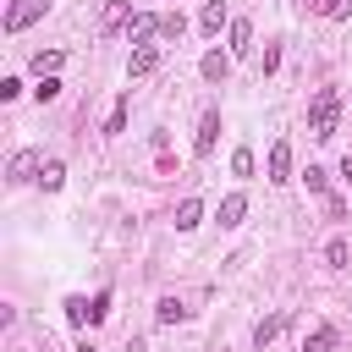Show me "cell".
Here are the masks:
<instances>
[{
  "label": "cell",
  "instance_id": "cell-25",
  "mask_svg": "<svg viewBox=\"0 0 352 352\" xmlns=\"http://www.w3.org/2000/svg\"><path fill=\"white\" fill-rule=\"evenodd\" d=\"M182 28H187V22H182V11H170V16H165V28H160V33H165V38H182Z\"/></svg>",
  "mask_w": 352,
  "mask_h": 352
},
{
  "label": "cell",
  "instance_id": "cell-28",
  "mask_svg": "<svg viewBox=\"0 0 352 352\" xmlns=\"http://www.w3.org/2000/svg\"><path fill=\"white\" fill-rule=\"evenodd\" d=\"M77 352H94V346H77Z\"/></svg>",
  "mask_w": 352,
  "mask_h": 352
},
{
  "label": "cell",
  "instance_id": "cell-1",
  "mask_svg": "<svg viewBox=\"0 0 352 352\" xmlns=\"http://www.w3.org/2000/svg\"><path fill=\"white\" fill-rule=\"evenodd\" d=\"M336 116H341V94L336 88H319L314 104H308V138H330L336 132Z\"/></svg>",
  "mask_w": 352,
  "mask_h": 352
},
{
  "label": "cell",
  "instance_id": "cell-5",
  "mask_svg": "<svg viewBox=\"0 0 352 352\" xmlns=\"http://www.w3.org/2000/svg\"><path fill=\"white\" fill-rule=\"evenodd\" d=\"M198 72H204V82H226V72H231V50H204Z\"/></svg>",
  "mask_w": 352,
  "mask_h": 352
},
{
  "label": "cell",
  "instance_id": "cell-11",
  "mask_svg": "<svg viewBox=\"0 0 352 352\" xmlns=\"http://www.w3.org/2000/svg\"><path fill=\"white\" fill-rule=\"evenodd\" d=\"M198 28H204V38H214L220 28H231V16H226V6H220V0H209V6H204V16H198Z\"/></svg>",
  "mask_w": 352,
  "mask_h": 352
},
{
  "label": "cell",
  "instance_id": "cell-12",
  "mask_svg": "<svg viewBox=\"0 0 352 352\" xmlns=\"http://www.w3.org/2000/svg\"><path fill=\"white\" fill-rule=\"evenodd\" d=\"M160 66V50L154 44H143V50H132V60H126V77H148Z\"/></svg>",
  "mask_w": 352,
  "mask_h": 352
},
{
  "label": "cell",
  "instance_id": "cell-16",
  "mask_svg": "<svg viewBox=\"0 0 352 352\" xmlns=\"http://www.w3.org/2000/svg\"><path fill=\"white\" fill-rule=\"evenodd\" d=\"M346 258H352L346 236H330V242H324V264H330V270H346Z\"/></svg>",
  "mask_w": 352,
  "mask_h": 352
},
{
  "label": "cell",
  "instance_id": "cell-2",
  "mask_svg": "<svg viewBox=\"0 0 352 352\" xmlns=\"http://www.w3.org/2000/svg\"><path fill=\"white\" fill-rule=\"evenodd\" d=\"M38 170H44V160H38L33 148H16V154H11V165H6V182H11V187L38 182Z\"/></svg>",
  "mask_w": 352,
  "mask_h": 352
},
{
  "label": "cell",
  "instance_id": "cell-7",
  "mask_svg": "<svg viewBox=\"0 0 352 352\" xmlns=\"http://www.w3.org/2000/svg\"><path fill=\"white\" fill-rule=\"evenodd\" d=\"M116 28H132V6H126V0H110V6L99 11V33H116Z\"/></svg>",
  "mask_w": 352,
  "mask_h": 352
},
{
  "label": "cell",
  "instance_id": "cell-21",
  "mask_svg": "<svg viewBox=\"0 0 352 352\" xmlns=\"http://www.w3.org/2000/svg\"><path fill=\"white\" fill-rule=\"evenodd\" d=\"M302 182H308V192H324V198H330V176H324L319 165H308V170H302Z\"/></svg>",
  "mask_w": 352,
  "mask_h": 352
},
{
  "label": "cell",
  "instance_id": "cell-13",
  "mask_svg": "<svg viewBox=\"0 0 352 352\" xmlns=\"http://www.w3.org/2000/svg\"><path fill=\"white\" fill-rule=\"evenodd\" d=\"M336 341H341V336H336V324H314V330H308V341H302V352H336Z\"/></svg>",
  "mask_w": 352,
  "mask_h": 352
},
{
  "label": "cell",
  "instance_id": "cell-26",
  "mask_svg": "<svg viewBox=\"0 0 352 352\" xmlns=\"http://www.w3.org/2000/svg\"><path fill=\"white\" fill-rule=\"evenodd\" d=\"M352 16V0H330V22H346Z\"/></svg>",
  "mask_w": 352,
  "mask_h": 352
},
{
  "label": "cell",
  "instance_id": "cell-17",
  "mask_svg": "<svg viewBox=\"0 0 352 352\" xmlns=\"http://www.w3.org/2000/svg\"><path fill=\"white\" fill-rule=\"evenodd\" d=\"M154 319H160V324H176V319H187V302H182V297H160Z\"/></svg>",
  "mask_w": 352,
  "mask_h": 352
},
{
  "label": "cell",
  "instance_id": "cell-8",
  "mask_svg": "<svg viewBox=\"0 0 352 352\" xmlns=\"http://www.w3.org/2000/svg\"><path fill=\"white\" fill-rule=\"evenodd\" d=\"M214 138H220V110H204V121H198V138H192V148H198V154H214Z\"/></svg>",
  "mask_w": 352,
  "mask_h": 352
},
{
  "label": "cell",
  "instance_id": "cell-19",
  "mask_svg": "<svg viewBox=\"0 0 352 352\" xmlns=\"http://www.w3.org/2000/svg\"><path fill=\"white\" fill-rule=\"evenodd\" d=\"M60 182H66V165H60V160H44V170H38V187H44V192H55Z\"/></svg>",
  "mask_w": 352,
  "mask_h": 352
},
{
  "label": "cell",
  "instance_id": "cell-6",
  "mask_svg": "<svg viewBox=\"0 0 352 352\" xmlns=\"http://www.w3.org/2000/svg\"><path fill=\"white\" fill-rule=\"evenodd\" d=\"M270 182H292V143L286 138L270 143Z\"/></svg>",
  "mask_w": 352,
  "mask_h": 352
},
{
  "label": "cell",
  "instance_id": "cell-10",
  "mask_svg": "<svg viewBox=\"0 0 352 352\" xmlns=\"http://www.w3.org/2000/svg\"><path fill=\"white\" fill-rule=\"evenodd\" d=\"M226 38H231V44H226V50H231V60H236V55H248V50H253V28H248V22H242V16H231V28H226Z\"/></svg>",
  "mask_w": 352,
  "mask_h": 352
},
{
  "label": "cell",
  "instance_id": "cell-24",
  "mask_svg": "<svg viewBox=\"0 0 352 352\" xmlns=\"http://www.w3.org/2000/svg\"><path fill=\"white\" fill-rule=\"evenodd\" d=\"M231 170H236V176H253V148H236V154H231Z\"/></svg>",
  "mask_w": 352,
  "mask_h": 352
},
{
  "label": "cell",
  "instance_id": "cell-3",
  "mask_svg": "<svg viewBox=\"0 0 352 352\" xmlns=\"http://www.w3.org/2000/svg\"><path fill=\"white\" fill-rule=\"evenodd\" d=\"M44 11H50V0H11V11H6V33H22V28H33Z\"/></svg>",
  "mask_w": 352,
  "mask_h": 352
},
{
  "label": "cell",
  "instance_id": "cell-9",
  "mask_svg": "<svg viewBox=\"0 0 352 352\" xmlns=\"http://www.w3.org/2000/svg\"><path fill=\"white\" fill-rule=\"evenodd\" d=\"M242 214H248V198H242V192H226V198H220V209H214V220H220L226 231H231V226H242Z\"/></svg>",
  "mask_w": 352,
  "mask_h": 352
},
{
  "label": "cell",
  "instance_id": "cell-27",
  "mask_svg": "<svg viewBox=\"0 0 352 352\" xmlns=\"http://www.w3.org/2000/svg\"><path fill=\"white\" fill-rule=\"evenodd\" d=\"M341 176H346V182H352V154H346V160H341Z\"/></svg>",
  "mask_w": 352,
  "mask_h": 352
},
{
  "label": "cell",
  "instance_id": "cell-18",
  "mask_svg": "<svg viewBox=\"0 0 352 352\" xmlns=\"http://www.w3.org/2000/svg\"><path fill=\"white\" fill-rule=\"evenodd\" d=\"M60 60H66L60 50H38V55H33V72H38V77H55V72H60Z\"/></svg>",
  "mask_w": 352,
  "mask_h": 352
},
{
  "label": "cell",
  "instance_id": "cell-15",
  "mask_svg": "<svg viewBox=\"0 0 352 352\" xmlns=\"http://www.w3.org/2000/svg\"><path fill=\"white\" fill-rule=\"evenodd\" d=\"M280 324H286V314H270V319H258V330H253V346L264 352V346H270V341L280 336Z\"/></svg>",
  "mask_w": 352,
  "mask_h": 352
},
{
  "label": "cell",
  "instance_id": "cell-22",
  "mask_svg": "<svg viewBox=\"0 0 352 352\" xmlns=\"http://www.w3.org/2000/svg\"><path fill=\"white\" fill-rule=\"evenodd\" d=\"M88 308H94V302H82V297H66V319H72V324H88Z\"/></svg>",
  "mask_w": 352,
  "mask_h": 352
},
{
  "label": "cell",
  "instance_id": "cell-23",
  "mask_svg": "<svg viewBox=\"0 0 352 352\" xmlns=\"http://www.w3.org/2000/svg\"><path fill=\"white\" fill-rule=\"evenodd\" d=\"M33 94H38V104H50V99L60 94V77H38V88H33Z\"/></svg>",
  "mask_w": 352,
  "mask_h": 352
},
{
  "label": "cell",
  "instance_id": "cell-20",
  "mask_svg": "<svg viewBox=\"0 0 352 352\" xmlns=\"http://www.w3.org/2000/svg\"><path fill=\"white\" fill-rule=\"evenodd\" d=\"M104 132H126V94L110 104V121H104Z\"/></svg>",
  "mask_w": 352,
  "mask_h": 352
},
{
  "label": "cell",
  "instance_id": "cell-4",
  "mask_svg": "<svg viewBox=\"0 0 352 352\" xmlns=\"http://www.w3.org/2000/svg\"><path fill=\"white\" fill-rule=\"evenodd\" d=\"M160 28H165V16H154V11H138V16H132V28H126V38H132V44L143 50V44H148V38L160 33Z\"/></svg>",
  "mask_w": 352,
  "mask_h": 352
},
{
  "label": "cell",
  "instance_id": "cell-14",
  "mask_svg": "<svg viewBox=\"0 0 352 352\" xmlns=\"http://www.w3.org/2000/svg\"><path fill=\"white\" fill-rule=\"evenodd\" d=\"M198 220H204V204H198V198H182V204H176V231H192Z\"/></svg>",
  "mask_w": 352,
  "mask_h": 352
}]
</instances>
